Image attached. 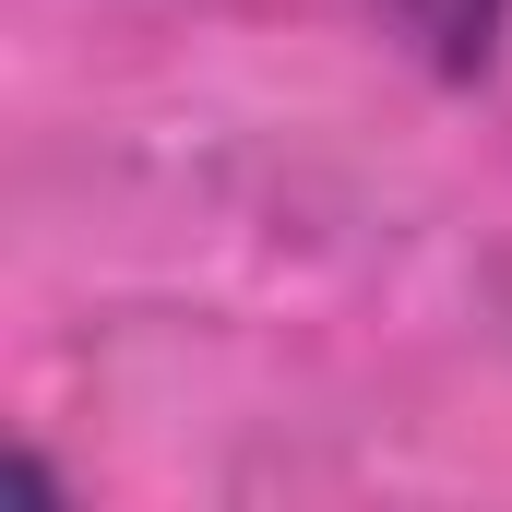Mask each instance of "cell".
<instances>
[{
    "mask_svg": "<svg viewBox=\"0 0 512 512\" xmlns=\"http://www.w3.org/2000/svg\"><path fill=\"white\" fill-rule=\"evenodd\" d=\"M382 12L405 24V36H417V48H429V60H441V72H477L512 0H382Z\"/></svg>",
    "mask_w": 512,
    "mask_h": 512,
    "instance_id": "1",
    "label": "cell"
}]
</instances>
